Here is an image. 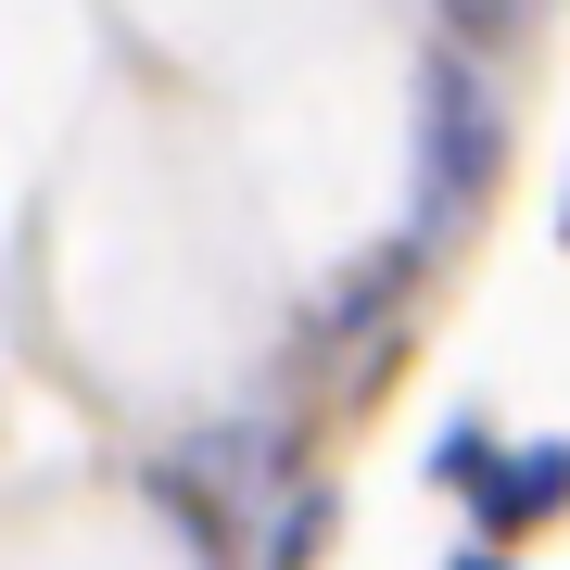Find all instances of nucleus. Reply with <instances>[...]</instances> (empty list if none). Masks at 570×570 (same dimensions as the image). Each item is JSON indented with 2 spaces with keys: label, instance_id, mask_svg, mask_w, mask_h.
<instances>
[{
  "label": "nucleus",
  "instance_id": "obj_1",
  "mask_svg": "<svg viewBox=\"0 0 570 570\" xmlns=\"http://www.w3.org/2000/svg\"><path fill=\"white\" fill-rule=\"evenodd\" d=\"M419 115H431V216H469L494 190V89L469 77V51H431Z\"/></svg>",
  "mask_w": 570,
  "mask_h": 570
},
{
  "label": "nucleus",
  "instance_id": "obj_2",
  "mask_svg": "<svg viewBox=\"0 0 570 570\" xmlns=\"http://www.w3.org/2000/svg\"><path fill=\"white\" fill-rule=\"evenodd\" d=\"M520 13H532V0H444V26H456V39H520Z\"/></svg>",
  "mask_w": 570,
  "mask_h": 570
}]
</instances>
